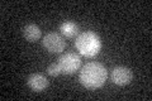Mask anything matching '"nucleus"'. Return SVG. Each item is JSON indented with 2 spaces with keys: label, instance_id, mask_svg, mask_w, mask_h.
Instances as JSON below:
<instances>
[{
  "label": "nucleus",
  "instance_id": "nucleus-1",
  "mask_svg": "<svg viewBox=\"0 0 152 101\" xmlns=\"http://www.w3.org/2000/svg\"><path fill=\"white\" fill-rule=\"evenodd\" d=\"M107 70L99 62H89L85 65L79 75V80L84 87L95 90L99 89L107 81Z\"/></svg>",
  "mask_w": 152,
  "mask_h": 101
},
{
  "label": "nucleus",
  "instance_id": "nucleus-2",
  "mask_svg": "<svg viewBox=\"0 0 152 101\" xmlns=\"http://www.w3.org/2000/svg\"><path fill=\"white\" fill-rule=\"evenodd\" d=\"M75 47H76V49L80 52L81 56L91 58V57H95L100 52L102 42L96 33L84 32L76 37Z\"/></svg>",
  "mask_w": 152,
  "mask_h": 101
},
{
  "label": "nucleus",
  "instance_id": "nucleus-3",
  "mask_svg": "<svg viewBox=\"0 0 152 101\" xmlns=\"http://www.w3.org/2000/svg\"><path fill=\"white\" fill-rule=\"evenodd\" d=\"M57 63L60 66L61 73L72 75L80 68V66H81V60H80V56L70 52V53H65V54L61 56L58 58V61H57Z\"/></svg>",
  "mask_w": 152,
  "mask_h": 101
},
{
  "label": "nucleus",
  "instance_id": "nucleus-4",
  "mask_svg": "<svg viewBox=\"0 0 152 101\" xmlns=\"http://www.w3.org/2000/svg\"><path fill=\"white\" fill-rule=\"evenodd\" d=\"M43 46L51 53H61L66 47V41L58 33L51 32V33H47L43 37Z\"/></svg>",
  "mask_w": 152,
  "mask_h": 101
},
{
  "label": "nucleus",
  "instance_id": "nucleus-5",
  "mask_svg": "<svg viewBox=\"0 0 152 101\" xmlns=\"http://www.w3.org/2000/svg\"><path fill=\"white\" fill-rule=\"evenodd\" d=\"M132 71L127 67H115L113 71H112V81L114 84L119 85V86H124V85H128L132 81Z\"/></svg>",
  "mask_w": 152,
  "mask_h": 101
},
{
  "label": "nucleus",
  "instance_id": "nucleus-6",
  "mask_svg": "<svg viewBox=\"0 0 152 101\" xmlns=\"http://www.w3.org/2000/svg\"><path fill=\"white\" fill-rule=\"evenodd\" d=\"M27 85L29 86L33 91L41 92V91L47 89V86H48V80H47L46 76H43L42 73H33L28 77Z\"/></svg>",
  "mask_w": 152,
  "mask_h": 101
},
{
  "label": "nucleus",
  "instance_id": "nucleus-7",
  "mask_svg": "<svg viewBox=\"0 0 152 101\" xmlns=\"http://www.w3.org/2000/svg\"><path fill=\"white\" fill-rule=\"evenodd\" d=\"M23 36L28 42H36L41 38V29L36 24H28L23 28Z\"/></svg>",
  "mask_w": 152,
  "mask_h": 101
},
{
  "label": "nucleus",
  "instance_id": "nucleus-8",
  "mask_svg": "<svg viewBox=\"0 0 152 101\" xmlns=\"http://www.w3.org/2000/svg\"><path fill=\"white\" fill-rule=\"evenodd\" d=\"M60 31L64 36H66L67 38H74L79 34V27L76 25L74 22H65L61 24Z\"/></svg>",
  "mask_w": 152,
  "mask_h": 101
},
{
  "label": "nucleus",
  "instance_id": "nucleus-9",
  "mask_svg": "<svg viewBox=\"0 0 152 101\" xmlns=\"http://www.w3.org/2000/svg\"><path fill=\"white\" fill-rule=\"evenodd\" d=\"M47 73H48L50 76H53V77L58 76L61 73V70H60L58 63H57V62H55V63H51L48 66V68H47Z\"/></svg>",
  "mask_w": 152,
  "mask_h": 101
}]
</instances>
